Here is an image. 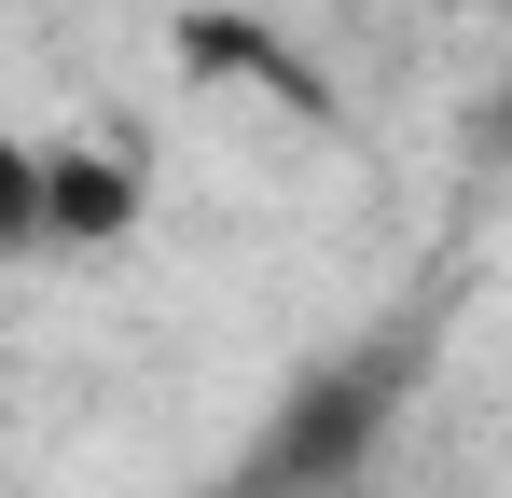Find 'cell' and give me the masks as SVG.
<instances>
[{
  "label": "cell",
  "mask_w": 512,
  "mask_h": 498,
  "mask_svg": "<svg viewBox=\"0 0 512 498\" xmlns=\"http://www.w3.org/2000/svg\"><path fill=\"white\" fill-rule=\"evenodd\" d=\"M139 222V180L97 153H56L28 125H0V263H42V249H97Z\"/></svg>",
  "instance_id": "6da1fadb"
}]
</instances>
